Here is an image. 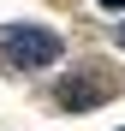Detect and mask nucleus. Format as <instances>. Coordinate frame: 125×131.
<instances>
[{"instance_id": "nucleus-1", "label": "nucleus", "mask_w": 125, "mask_h": 131, "mask_svg": "<svg viewBox=\"0 0 125 131\" xmlns=\"http://www.w3.org/2000/svg\"><path fill=\"white\" fill-rule=\"evenodd\" d=\"M6 60L12 66H54L60 60V36L54 30H6Z\"/></svg>"}, {"instance_id": "nucleus-2", "label": "nucleus", "mask_w": 125, "mask_h": 131, "mask_svg": "<svg viewBox=\"0 0 125 131\" xmlns=\"http://www.w3.org/2000/svg\"><path fill=\"white\" fill-rule=\"evenodd\" d=\"M95 6H101V12H125V0H95Z\"/></svg>"}, {"instance_id": "nucleus-3", "label": "nucleus", "mask_w": 125, "mask_h": 131, "mask_svg": "<svg viewBox=\"0 0 125 131\" xmlns=\"http://www.w3.org/2000/svg\"><path fill=\"white\" fill-rule=\"evenodd\" d=\"M119 42H125V30H119Z\"/></svg>"}]
</instances>
